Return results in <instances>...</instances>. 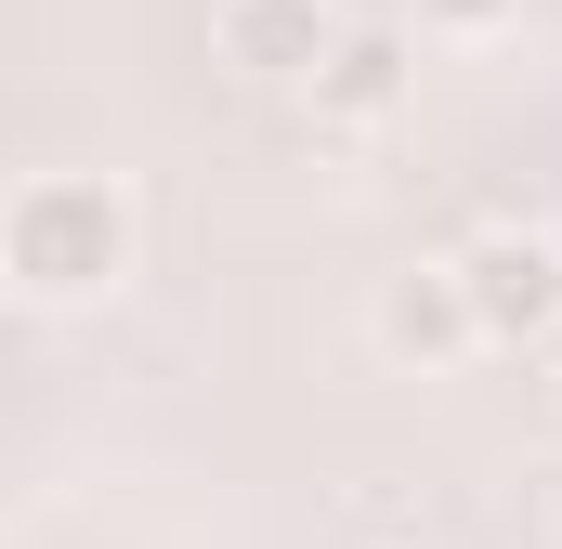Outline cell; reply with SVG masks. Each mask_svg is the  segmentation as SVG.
Wrapping results in <instances>:
<instances>
[{"label": "cell", "instance_id": "cell-2", "mask_svg": "<svg viewBox=\"0 0 562 549\" xmlns=\"http://www.w3.org/2000/svg\"><path fill=\"white\" fill-rule=\"evenodd\" d=\"M458 274H471V314H484V354H550L562 327V249L537 236V223H484L471 249H458Z\"/></svg>", "mask_w": 562, "mask_h": 549}, {"label": "cell", "instance_id": "cell-5", "mask_svg": "<svg viewBox=\"0 0 562 549\" xmlns=\"http://www.w3.org/2000/svg\"><path fill=\"white\" fill-rule=\"evenodd\" d=\"M406 92H419V40L406 26H340V53L314 66V119H340V132H380Z\"/></svg>", "mask_w": 562, "mask_h": 549}, {"label": "cell", "instance_id": "cell-6", "mask_svg": "<svg viewBox=\"0 0 562 549\" xmlns=\"http://www.w3.org/2000/svg\"><path fill=\"white\" fill-rule=\"evenodd\" d=\"M431 26H445V40H497V26H510V13H524V0H419Z\"/></svg>", "mask_w": 562, "mask_h": 549}, {"label": "cell", "instance_id": "cell-7", "mask_svg": "<svg viewBox=\"0 0 562 549\" xmlns=\"http://www.w3.org/2000/svg\"><path fill=\"white\" fill-rule=\"evenodd\" d=\"M550 380H562V327H550Z\"/></svg>", "mask_w": 562, "mask_h": 549}, {"label": "cell", "instance_id": "cell-3", "mask_svg": "<svg viewBox=\"0 0 562 549\" xmlns=\"http://www.w3.org/2000/svg\"><path fill=\"white\" fill-rule=\"evenodd\" d=\"M380 354H406V367H458V354H484L471 274H458V262H406L393 288H380Z\"/></svg>", "mask_w": 562, "mask_h": 549}, {"label": "cell", "instance_id": "cell-4", "mask_svg": "<svg viewBox=\"0 0 562 549\" xmlns=\"http://www.w3.org/2000/svg\"><path fill=\"white\" fill-rule=\"evenodd\" d=\"M210 40H223L236 79H314V66L340 53V13H327V0H223Z\"/></svg>", "mask_w": 562, "mask_h": 549}, {"label": "cell", "instance_id": "cell-1", "mask_svg": "<svg viewBox=\"0 0 562 549\" xmlns=\"http://www.w3.org/2000/svg\"><path fill=\"white\" fill-rule=\"evenodd\" d=\"M132 262H144L132 183H105V170H40V183H13V210H0V274H13L26 314L119 301Z\"/></svg>", "mask_w": 562, "mask_h": 549}]
</instances>
